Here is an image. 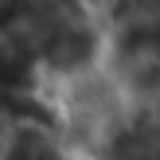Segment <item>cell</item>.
I'll return each mask as SVG.
<instances>
[{"label":"cell","instance_id":"obj_1","mask_svg":"<svg viewBox=\"0 0 160 160\" xmlns=\"http://www.w3.org/2000/svg\"><path fill=\"white\" fill-rule=\"evenodd\" d=\"M31 125H35V113L12 90H0V160H20Z\"/></svg>","mask_w":160,"mask_h":160}]
</instances>
